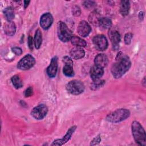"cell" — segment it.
Here are the masks:
<instances>
[{"mask_svg": "<svg viewBox=\"0 0 146 146\" xmlns=\"http://www.w3.org/2000/svg\"><path fill=\"white\" fill-rule=\"evenodd\" d=\"M131 66V62L129 57L120 52L116 58V62L111 67V73L115 78H120L129 70Z\"/></svg>", "mask_w": 146, "mask_h": 146, "instance_id": "6da1fadb", "label": "cell"}, {"mask_svg": "<svg viewBox=\"0 0 146 146\" xmlns=\"http://www.w3.org/2000/svg\"><path fill=\"white\" fill-rule=\"evenodd\" d=\"M132 133L135 142L141 146L146 145V135L144 128L137 121H133L131 125Z\"/></svg>", "mask_w": 146, "mask_h": 146, "instance_id": "7a4b0ae2", "label": "cell"}, {"mask_svg": "<svg viewBox=\"0 0 146 146\" xmlns=\"http://www.w3.org/2000/svg\"><path fill=\"white\" fill-rule=\"evenodd\" d=\"M130 115V112L125 108L117 109L110 113L106 117L107 121L111 123H119L127 119Z\"/></svg>", "mask_w": 146, "mask_h": 146, "instance_id": "3957f363", "label": "cell"}, {"mask_svg": "<svg viewBox=\"0 0 146 146\" xmlns=\"http://www.w3.org/2000/svg\"><path fill=\"white\" fill-rule=\"evenodd\" d=\"M58 35L59 39L63 42H66L71 40L73 36L72 31L67 27L65 23L62 21L58 22Z\"/></svg>", "mask_w": 146, "mask_h": 146, "instance_id": "277c9868", "label": "cell"}, {"mask_svg": "<svg viewBox=\"0 0 146 146\" xmlns=\"http://www.w3.org/2000/svg\"><path fill=\"white\" fill-rule=\"evenodd\" d=\"M67 92L72 95H77L82 94L85 88L84 84L80 80H72L66 85Z\"/></svg>", "mask_w": 146, "mask_h": 146, "instance_id": "5b68a950", "label": "cell"}, {"mask_svg": "<svg viewBox=\"0 0 146 146\" xmlns=\"http://www.w3.org/2000/svg\"><path fill=\"white\" fill-rule=\"evenodd\" d=\"M35 63V58L31 55L27 54L18 62L17 68L21 70H27L33 67Z\"/></svg>", "mask_w": 146, "mask_h": 146, "instance_id": "8992f818", "label": "cell"}, {"mask_svg": "<svg viewBox=\"0 0 146 146\" xmlns=\"http://www.w3.org/2000/svg\"><path fill=\"white\" fill-rule=\"evenodd\" d=\"M47 112V107L45 104H41L33 108L31 111V115L36 120H41L46 116Z\"/></svg>", "mask_w": 146, "mask_h": 146, "instance_id": "52a82bcc", "label": "cell"}, {"mask_svg": "<svg viewBox=\"0 0 146 146\" xmlns=\"http://www.w3.org/2000/svg\"><path fill=\"white\" fill-rule=\"evenodd\" d=\"M95 48L99 51H104L108 47V41L103 35H97L92 39Z\"/></svg>", "mask_w": 146, "mask_h": 146, "instance_id": "ba28073f", "label": "cell"}, {"mask_svg": "<svg viewBox=\"0 0 146 146\" xmlns=\"http://www.w3.org/2000/svg\"><path fill=\"white\" fill-rule=\"evenodd\" d=\"M76 128V125H73V126L71 127L68 129L67 133L63 136V138H62L60 139H57V140H54L53 141V143L51 144V145H62L64 144L65 143H66L71 139L72 134L75 132Z\"/></svg>", "mask_w": 146, "mask_h": 146, "instance_id": "9c48e42d", "label": "cell"}, {"mask_svg": "<svg viewBox=\"0 0 146 146\" xmlns=\"http://www.w3.org/2000/svg\"><path fill=\"white\" fill-rule=\"evenodd\" d=\"M53 23V17L50 13H44L40 19V25L44 30L48 29Z\"/></svg>", "mask_w": 146, "mask_h": 146, "instance_id": "30bf717a", "label": "cell"}, {"mask_svg": "<svg viewBox=\"0 0 146 146\" xmlns=\"http://www.w3.org/2000/svg\"><path fill=\"white\" fill-rule=\"evenodd\" d=\"M108 36L112 44L113 48L115 50L119 47V43L121 40L120 35L119 32L115 30H111L109 31Z\"/></svg>", "mask_w": 146, "mask_h": 146, "instance_id": "8fae6325", "label": "cell"}, {"mask_svg": "<svg viewBox=\"0 0 146 146\" xmlns=\"http://www.w3.org/2000/svg\"><path fill=\"white\" fill-rule=\"evenodd\" d=\"M91 31V28L88 23L85 21H82L79 22L77 28V31L79 35L82 37H86L89 35Z\"/></svg>", "mask_w": 146, "mask_h": 146, "instance_id": "7c38bea8", "label": "cell"}, {"mask_svg": "<svg viewBox=\"0 0 146 146\" xmlns=\"http://www.w3.org/2000/svg\"><path fill=\"white\" fill-rule=\"evenodd\" d=\"M58 71V58L57 56H54L50 62L49 66L47 67L46 71L49 78H54L57 73Z\"/></svg>", "mask_w": 146, "mask_h": 146, "instance_id": "4fadbf2b", "label": "cell"}, {"mask_svg": "<svg viewBox=\"0 0 146 146\" xmlns=\"http://www.w3.org/2000/svg\"><path fill=\"white\" fill-rule=\"evenodd\" d=\"M90 76L92 80H96L100 79L104 74V69L98 66H93L90 70Z\"/></svg>", "mask_w": 146, "mask_h": 146, "instance_id": "5bb4252c", "label": "cell"}, {"mask_svg": "<svg viewBox=\"0 0 146 146\" xmlns=\"http://www.w3.org/2000/svg\"><path fill=\"white\" fill-rule=\"evenodd\" d=\"M108 58L104 54H99L95 56L94 59L95 65L102 67L103 68L104 67L107 66L108 64Z\"/></svg>", "mask_w": 146, "mask_h": 146, "instance_id": "9a60e30c", "label": "cell"}, {"mask_svg": "<svg viewBox=\"0 0 146 146\" xmlns=\"http://www.w3.org/2000/svg\"><path fill=\"white\" fill-rule=\"evenodd\" d=\"M71 56L74 59H79L85 55L84 50L80 47H75L70 51Z\"/></svg>", "mask_w": 146, "mask_h": 146, "instance_id": "2e32d148", "label": "cell"}, {"mask_svg": "<svg viewBox=\"0 0 146 146\" xmlns=\"http://www.w3.org/2000/svg\"><path fill=\"white\" fill-rule=\"evenodd\" d=\"M4 31L8 36H13L16 31V26L15 23L11 21L8 22L5 26Z\"/></svg>", "mask_w": 146, "mask_h": 146, "instance_id": "e0dca14e", "label": "cell"}, {"mask_svg": "<svg viewBox=\"0 0 146 146\" xmlns=\"http://www.w3.org/2000/svg\"><path fill=\"white\" fill-rule=\"evenodd\" d=\"M130 9V3L128 1H121L120 6V12L123 16L128 14Z\"/></svg>", "mask_w": 146, "mask_h": 146, "instance_id": "ac0fdd59", "label": "cell"}, {"mask_svg": "<svg viewBox=\"0 0 146 146\" xmlns=\"http://www.w3.org/2000/svg\"><path fill=\"white\" fill-rule=\"evenodd\" d=\"M70 40L71 43L76 47H85L87 44L86 42L84 39L77 36H72Z\"/></svg>", "mask_w": 146, "mask_h": 146, "instance_id": "d6986e66", "label": "cell"}, {"mask_svg": "<svg viewBox=\"0 0 146 146\" xmlns=\"http://www.w3.org/2000/svg\"><path fill=\"white\" fill-rule=\"evenodd\" d=\"M34 42L35 48L36 49H39L41 46L42 42V34L39 29H37L35 31Z\"/></svg>", "mask_w": 146, "mask_h": 146, "instance_id": "ffe728a7", "label": "cell"}, {"mask_svg": "<svg viewBox=\"0 0 146 146\" xmlns=\"http://www.w3.org/2000/svg\"><path fill=\"white\" fill-rule=\"evenodd\" d=\"M11 82L14 86V87L17 89L21 88L23 86V83L21 78L20 76L18 75H14L11 79Z\"/></svg>", "mask_w": 146, "mask_h": 146, "instance_id": "44dd1931", "label": "cell"}, {"mask_svg": "<svg viewBox=\"0 0 146 146\" xmlns=\"http://www.w3.org/2000/svg\"><path fill=\"white\" fill-rule=\"evenodd\" d=\"M4 14L6 20L11 22L14 17V11L11 7H7L4 10Z\"/></svg>", "mask_w": 146, "mask_h": 146, "instance_id": "7402d4cb", "label": "cell"}, {"mask_svg": "<svg viewBox=\"0 0 146 146\" xmlns=\"http://www.w3.org/2000/svg\"><path fill=\"white\" fill-rule=\"evenodd\" d=\"M99 25L104 29H110L112 26V21L108 18H101Z\"/></svg>", "mask_w": 146, "mask_h": 146, "instance_id": "603a6c76", "label": "cell"}, {"mask_svg": "<svg viewBox=\"0 0 146 146\" xmlns=\"http://www.w3.org/2000/svg\"><path fill=\"white\" fill-rule=\"evenodd\" d=\"M105 84V81L104 80H94L93 82L91 84L90 88L92 90H97L101 87H103V86Z\"/></svg>", "mask_w": 146, "mask_h": 146, "instance_id": "cb8c5ba5", "label": "cell"}, {"mask_svg": "<svg viewBox=\"0 0 146 146\" xmlns=\"http://www.w3.org/2000/svg\"><path fill=\"white\" fill-rule=\"evenodd\" d=\"M100 18H100L99 13H97L96 11H94L92 13H91V14L89 17V21L92 24L97 25V24H99Z\"/></svg>", "mask_w": 146, "mask_h": 146, "instance_id": "d4e9b609", "label": "cell"}, {"mask_svg": "<svg viewBox=\"0 0 146 146\" xmlns=\"http://www.w3.org/2000/svg\"><path fill=\"white\" fill-rule=\"evenodd\" d=\"M72 66L70 64H65L63 67V74L68 77H72L74 75V72L72 68Z\"/></svg>", "mask_w": 146, "mask_h": 146, "instance_id": "484cf974", "label": "cell"}, {"mask_svg": "<svg viewBox=\"0 0 146 146\" xmlns=\"http://www.w3.org/2000/svg\"><path fill=\"white\" fill-rule=\"evenodd\" d=\"M133 35L131 33H128L124 35V42L126 44H129L131 42Z\"/></svg>", "mask_w": 146, "mask_h": 146, "instance_id": "4316f807", "label": "cell"}, {"mask_svg": "<svg viewBox=\"0 0 146 146\" xmlns=\"http://www.w3.org/2000/svg\"><path fill=\"white\" fill-rule=\"evenodd\" d=\"M72 15L76 17L80 15L81 14V10L80 7L78 6H73V7L72 8Z\"/></svg>", "mask_w": 146, "mask_h": 146, "instance_id": "83f0119b", "label": "cell"}, {"mask_svg": "<svg viewBox=\"0 0 146 146\" xmlns=\"http://www.w3.org/2000/svg\"><path fill=\"white\" fill-rule=\"evenodd\" d=\"M95 5V2L94 1H86L83 2L84 6L87 9H90L93 7Z\"/></svg>", "mask_w": 146, "mask_h": 146, "instance_id": "f1b7e54d", "label": "cell"}, {"mask_svg": "<svg viewBox=\"0 0 146 146\" xmlns=\"http://www.w3.org/2000/svg\"><path fill=\"white\" fill-rule=\"evenodd\" d=\"M101 141V137H100V135H97L95 137H94L93 139V140L91 141L90 145H97Z\"/></svg>", "mask_w": 146, "mask_h": 146, "instance_id": "f546056e", "label": "cell"}, {"mask_svg": "<svg viewBox=\"0 0 146 146\" xmlns=\"http://www.w3.org/2000/svg\"><path fill=\"white\" fill-rule=\"evenodd\" d=\"M25 96L26 98L30 97L33 94V88L32 87H28L25 91Z\"/></svg>", "mask_w": 146, "mask_h": 146, "instance_id": "4dcf8cb0", "label": "cell"}, {"mask_svg": "<svg viewBox=\"0 0 146 146\" xmlns=\"http://www.w3.org/2000/svg\"><path fill=\"white\" fill-rule=\"evenodd\" d=\"M62 60L65 64H70V65L73 66V62H72V59L67 56H64L62 59Z\"/></svg>", "mask_w": 146, "mask_h": 146, "instance_id": "1f68e13d", "label": "cell"}, {"mask_svg": "<svg viewBox=\"0 0 146 146\" xmlns=\"http://www.w3.org/2000/svg\"><path fill=\"white\" fill-rule=\"evenodd\" d=\"M12 51L17 55H20L22 54V50L21 48L18 47H14L11 48Z\"/></svg>", "mask_w": 146, "mask_h": 146, "instance_id": "d6a6232c", "label": "cell"}, {"mask_svg": "<svg viewBox=\"0 0 146 146\" xmlns=\"http://www.w3.org/2000/svg\"><path fill=\"white\" fill-rule=\"evenodd\" d=\"M27 44H28L29 48L31 50H33V37L31 35H29L28 36Z\"/></svg>", "mask_w": 146, "mask_h": 146, "instance_id": "836d02e7", "label": "cell"}, {"mask_svg": "<svg viewBox=\"0 0 146 146\" xmlns=\"http://www.w3.org/2000/svg\"><path fill=\"white\" fill-rule=\"evenodd\" d=\"M139 18L140 20L143 19L144 18V13L143 11H140L139 14Z\"/></svg>", "mask_w": 146, "mask_h": 146, "instance_id": "e575fe53", "label": "cell"}, {"mask_svg": "<svg viewBox=\"0 0 146 146\" xmlns=\"http://www.w3.org/2000/svg\"><path fill=\"white\" fill-rule=\"evenodd\" d=\"M30 1H24V7L25 9L28 6V5L30 3Z\"/></svg>", "mask_w": 146, "mask_h": 146, "instance_id": "d590c367", "label": "cell"}]
</instances>
